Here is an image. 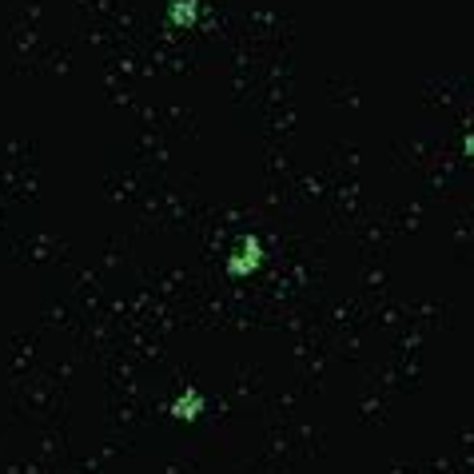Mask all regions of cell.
I'll return each mask as SVG.
<instances>
[{"label":"cell","instance_id":"1","mask_svg":"<svg viewBox=\"0 0 474 474\" xmlns=\"http://www.w3.org/2000/svg\"><path fill=\"white\" fill-rule=\"evenodd\" d=\"M264 264H267L264 235L248 232V235H240V243H235V248L224 256V275H227V279H251V275H256Z\"/></svg>","mask_w":474,"mask_h":474},{"label":"cell","instance_id":"2","mask_svg":"<svg viewBox=\"0 0 474 474\" xmlns=\"http://www.w3.org/2000/svg\"><path fill=\"white\" fill-rule=\"evenodd\" d=\"M168 415L176 418V423H200V418L208 415V394H203L200 386H184V391L168 402Z\"/></svg>","mask_w":474,"mask_h":474},{"label":"cell","instance_id":"3","mask_svg":"<svg viewBox=\"0 0 474 474\" xmlns=\"http://www.w3.org/2000/svg\"><path fill=\"white\" fill-rule=\"evenodd\" d=\"M203 17V4L200 0H168V9H164V25L172 33H192Z\"/></svg>","mask_w":474,"mask_h":474},{"label":"cell","instance_id":"4","mask_svg":"<svg viewBox=\"0 0 474 474\" xmlns=\"http://www.w3.org/2000/svg\"><path fill=\"white\" fill-rule=\"evenodd\" d=\"M463 156H466V160H474V136L463 140Z\"/></svg>","mask_w":474,"mask_h":474}]
</instances>
